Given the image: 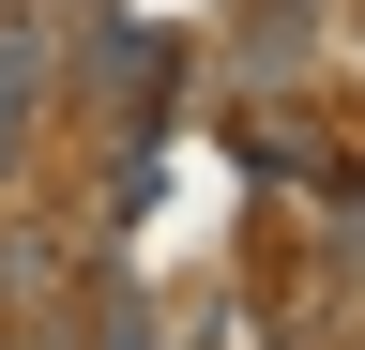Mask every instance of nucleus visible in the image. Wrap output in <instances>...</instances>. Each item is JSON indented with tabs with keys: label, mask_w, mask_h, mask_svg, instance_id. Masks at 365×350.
Returning a JSON list of instances; mask_svg holds the SVG:
<instances>
[{
	"label": "nucleus",
	"mask_w": 365,
	"mask_h": 350,
	"mask_svg": "<svg viewBox=\"0 0 365 350\" xmlns=\"http://www.w3.org/2000/svg\"><path fill=\"white\" fill-rule=\"evenodd\" d=\"M91 350H153V335H137V320H107V335H91Z\"/></svg>",
	"instance_id": "1"
}]
</instances>
